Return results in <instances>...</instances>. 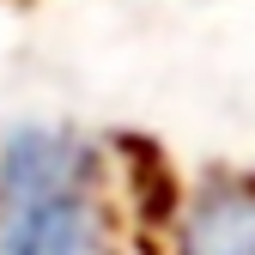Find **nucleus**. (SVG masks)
<instances>
[{"label": "nucleus", "instance_id": "f257e3e1", "mask_svg": "<svg viewBox=\"0 0 255 255\" xmlns=\"http://www.w3.org/2000/svg\"><path fill=\"white\" fill-rule=\"evenodd\" d=\"M0 255H128L98 140L61 122L0 134Z\"/></svg>", "mask_w": 255, "mask_h": 255}, {"label": "nucleus", "instance_id": "f03ea898", "mask_svg": "<svg viewBox=\"0 0 255 255\" xmlns=\"http://www.w3.org/2000/svg\"><path fill=\"white\" fill-rule=\"evenodd\" d=\"M164 255H255V176L219 170L176 195Z\"/></svg>", "mask_w": 255, "mask_h": 255}]
</instances>
